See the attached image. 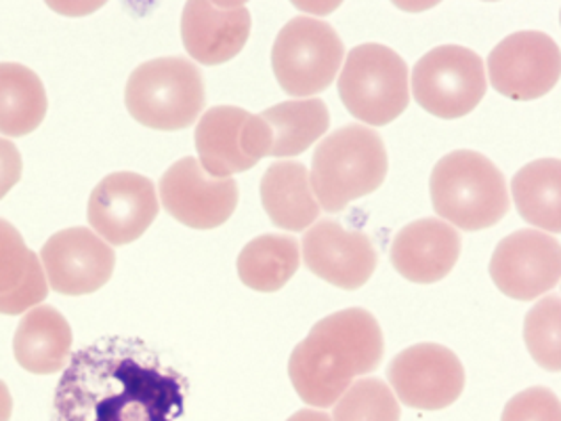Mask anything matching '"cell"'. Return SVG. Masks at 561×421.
Listing matches in <instances>:
<instances>
[{"mask_svg":"<svg viewBox=\"0 0 561 421\" xmlns=\"http://www.w3.org/2000/svg\"><path fill=\"white\" fill-rule=\"evenodd\" d=\"M187 382L139 340L105 338L72 354L51 421H181Z\"/></svg>","mask_w":561,"mask_h":421,"instance_id":"cell-1","label":"cell"},{"mask_svg":"<svg viewBox=\"0 0 561 421\" xmlns=\"http://www.w3.org/2000/svg\"><path fill=\"white\" fill-rule=\"evenodd\" d=\"M381 325L368 310L347 308L322 318L297 343L288 361V377L309 407H332L357 377L383 361Z\"/></svg>","mask_w":561,"mask_h":421,"instance_id":"cell-2","label":"cell"},{"mask_svg":"<svg viewBox=\"0 0 561 421\" xmlns=\"http://www.w3.org/2000/svg\"><path fill=\"white\" fill-rule=\"evenodd\" d=\"M389 158L381 135L366 125H345L320 141L309 184L320 209L336 213L383 185Z\"/></svg>","mask_w":561,"mask_h":421,"instance_id":"cell-3","label":"cell"},{"mask_svg":"<svg viewBox=\"0 0 561 421\" xmlns=\"http://www.w3.org/2000/svg\"><path fill=\"white\" fill-rule=\"evenodd\" d=\"M430 190L442 221L467 232L496 226L511 209L505 175L490 158L473 150L442 158L432 171Z\"/></svg>","mask_w":561,"mask_h":421,"instance_id":"cell-4","label":"cell"},{"mask_svg":"<svg viewBox=\"0 0 561 421\" xmlns=\"http://www.w3.org/2000/svg\"><path fill=\"white\" fill-rule=\"evenodd\" d=\"M125 104L144 127L179 132L192 127L206 104L205 79L185 57H158L128 77Z\"/></svg>","mask_w":561,"mask_h":421,"instance_id":"cell-5","label":"cell"},{"mask_svg":"<svg viewBox=\"0 0 561 421\" xmlns=\"http://www.w3.org/2000/svg\"><path fill=\"white\" fill-rule=\"evenodd\" d=\"M339 95L347 112L370 129L389 125L409 107V66L385 45H357L345 57Z\"/></svg>","mask_w":561,"mask_h":421,"instance_id":"cell-6","label":"cell"},{"mask_svg":"<svg viewBox=\"0 0 561 421\" xmlns=\"http://www.w3.org/2000/svg\"><path fill=\"white\" fill-rule=\"evenodd\" d=\"M345 47L336 30L320 18H295L282 27L272 49V68L288 95L327 91L336 79Z\"/></svg>","mask_w":561,"mask_h":421,"instance_id":"cell-7","label":"cell"},{"mask_svg":"<svg viewBox=\"0 0 561 421\" xmlns=\"http://www.w3.org/2000/svg\"><path fill=\"white\" fill-rule=\"evenodd\" d=\"M416 104L437 118H460L484 100V59L460 45H442L425 53L410 79Z\"/></svg>","mask_w":561,"mask_h":421,"instance_id":"cell-8","label":"cell"},{"mask_svg":"<svg viewBox=\"0 0 561 421\" xmlns=\"http://www.w3.org/2000/svg\"><path fill=\"white\" fill-rule=\"evenodd\" d=\"M196 150L210 178L226 180L233 173L253 169L272 155V129L261 118L236 105H215L206 110L196 125Z\"/></svg>","mask_w":561,"mask_h":421,"instance_id":"cell-9","label":"cell"},{"mask_svg":"<svg viewBox=\"0 0 561 421\" xmlns=\"http://www.w3.org/2000/svg\"><path fill=\"white\" fill-rule=\"evenodd\" d=\"M560 45L536 30L511 34L488 57L490 84L515 102L547 95L560 82Z\"/></svg>","mask_w":561,"mask_h":421,"instance_id":"cell-10","label":"cell"},{"mask_svg":"<svg viewBox=\"0 0 561 421\" xmlns=\"http://www.w3.org/2000/svg\"><path fill=\"white\" fill-rule=\"evenodd\" d=\"M387 379L391 392L410 409L439 411L462 395L465 368L450 348L416 343L391 361Z\"/></svg>","mask_w":561,"mask_h":421,"instance_id":"cell-11","label":"cell"},{"mask_svg":"<svg viewBox=\"0 0 561 421\" xmlns=\"http://www.w3.org/2000/svg\"><path fill=\"white\" fill-rule=\"evenodd\" d=\"M160 210V198L150 178L118 171L103 178L89 198L91 230L110 247H123L144 237Z\"/></svg>","mask_w":561,"mask_h":421,"instance_id":"cell-12","label":"cell"},{"mask_svg":"<svg viewBox=\"0 0 561 421\" xmlns=\"http://www.w3.org/2000/svg\"><path fill=\"white\" fill-rule=\"evenodd\" d=\"M160 205L179 224L194 230H213L224 226L240 201L238 184L226 178H210L198 158L185 157L160 178Z\"/></svg>","mask_w":561,"mask_h":421,"instance_id":"cell-13","label":"cell"},{"mask_svg":"<svg viewBox=\"0 0 561 421\" xmlns=\"http://www.w3.org/2000/svg\"><path fill=\"white\" fill-rule=\"evenodd\" d=\"M490 276L501 293L519 301L556 289L561 278L560 240L540 230L513 232L496 244Z\"/></svg>","mask_w":561,"mask_h":421,"instance_id":"cell-14","label":"cell"},{"mask_svg":"<svg viewBox=\"0 0 561 421\" xmlns=\"http://www.w3.org/2000/svg\"><path fill=\"white\" fill-rule=\"evenodd\" d=\"M49 289L59 295H89L102 289L116 268V253L91 228L55 232L41 249Z\"/></svg>","mask_w":561,"mask_h":421,"instance_id":"cell-15","label":"cell"},{"mask_svg":"<svg viewBox=\"0 0 561 421\" xmlns=\"http://www.w3.org/2000/svg\"><path fill=\"white\" fill-rule=\"evenodd\" d=\"M304 262L318 278L339 289L356 291L375 274L379 253L364 232L324 219L316 221L304 237Z\"/></svg>","mask_w":561,"mask_h":421,"instance_id":"cell-16","label":"cell"},{"mask_svg":"<svg viewBox=\"0 0 561 421\" xmlns=\"http://www.w3.org/2000/svg\"><path fill=\"white\" fill-rule=\"evenodd\" d=\"M251 36V11L242 2H187L181 38L192 59L217 66L233 59Z\"/></svg>","mask_w":561,"mask_h":421,"instance_id":"cell-17","label":"cell"},{"mask_svg":"<svg viewBox=\"0 0 561 421\" xmlns=\"http://www.w3.org/2000/svg\"><path fill=\"white\" fill-rule=\"evenodd\" d=\"M389 255L400 276L432 285L446 278L459 262L460 235L437 217L419 219L396 235Z\"/></svg>","mask_w":561,"mask_h":421,"instance_id":"cell-18","label":"cell"},{"mask_svg":"<svg viewBox=\"0 0 561 421\" xmlns=\"http://www.w3.org/2000/svg\"><path fill=\"white\" fill-rule=\"evenodd\" d=\"M72 327L53 306H36L24 315L15 338V361L27 373L51 375L68 367L72 359Z\"/></svg>","mask_w":561,"mask_h":421,"instance_id":"cell-19","label":"cell"},{"mask_svg":"<svg viewBox=\"0 0 561 421\" xmlns=\"http://www.w3.org/2000/svg\"><path fill=\"white\" fill-rule=\"evenodd\" d=\"M263 209L282 230L301 232L316 224L320 205L309 184L306 164L295 160L274 162L261 178Z\"/></svg>","mask_w":561,"mask_h":421,"instance_id":"cell-20","label":"cell"},{"mask_svg":"<svg viewBox=\"0 0 561 421\" xmlns=\"http://www.w3.org/2000/svg\"><path fill=\"white\" fill-rule=\"evenodd\" d=\"M560 158H540L522 167L511 182L517 213L538 230H561Z\"/></svg>","mask_w":561,"mask_h":421,"instance_id":"cell-21","label":"cell"},{"mask_svg":"<svg viewBox=\"0 0 561 421\" xmlns=\"http://www.w3.org/2000/svg\"><path fill=\"white\" fill-rule=\"evenodd\" d=\"M49 100L43 80L24 64H0V135L24 137L45 121Z\"/></svg>","mask_w":561,"mask_h":421,"instance_id":"cell-22","label":"cell"},{"mask_svg":"<svg viewBox=\"0 0 561 421\" xmlns=\"http://www.w3.org/2000/svg\"><path fill=\"white\" fill-rule=\"evenodd\" d=\"M301 247L284 235L253 238L238 255V276L249 289L259 293L280 291L299 270Z\"/></svg>","mask_w":561,"mask_h":421,"instance_id":"cell-23","label":"cell"},{"mask_svg":"<svg viewBox=\"0 0 561 421\" xmlns=\"http://www.w3.org/2000/svg\"><path fill=\"white\" fill-rule=\"evenodd\" d=\"M261 118L272 129L270 157H297L331 127V112L322 100H295L267 107Z\"/></svg>","mask_w":561,"mask_h":421,"instance_id":"cell-24","label":"cell"},{"mask_svg":"<svg viewBox=\"0 0 561 421\" xmlns=\"http://www.w3.org/2000/svg\"><path fill=\"white\" fill-rule=\"evenodd\" d=\"M332 407V421H400V402L379 377L357 379Z\"/></svg>","mask_w":561,"mask_h":421,"instance_id":"cell-25","label":"cell"},{"mask_svg":"<svg viewBox=\"0 0 561 421\" xmlns=\"http://www.w3.org/2000/svg\"><path fill=\"white\" fill-rule=\"evenodd\" d=\"M561 299L549 295L530 308L524 320V340L540 367L553 373L561 368Z\"/></svg>","mask_w":561,"mask_h":421,"instance_id":"cell-26","label":"cell"},{"mask_svg":"<svg viewBox=\"0 0 561 421\" xmlns=\"http://www.w3.org/2000/svg\"><path fill=\"white\" fill-rule=\"evenodd\" d=\"M36 253L27 249L20 230L0 217V295H9L26 281Z\"/></svg>","mask_w":561,"mask_h":421,"instance_id":"cell-27","label":"cell"},{"mask_svg":"<svg viewBox=\"0 0 561 421\" xmlns=\"http://www.w3.org/2000/svg\"><path fill=\"white\" fill-rule=\"evenodd\" d=\"M501 421H561L560 396L549 388H528L513 396Z\"/></svg>","mask_w":561,"mask_h":421,"instance_id":"cell-28","label":"cell"},{"mask_svg":"<svg viewBox=\"0 0 561 421\" xmlns=\"http://www.w3.org/2000/svg\"><path fill=\"white\" fill-rule=\"evenodd\" d=\"M49 295V283L43 270V263L38 260L32 262L26 281L9 295H0V315L18 316L26 315L32 308L41 306Z\"/></svg>","mask_w":561,"mask_h":421,"instance_id":"cell-29","label":"cell"},{"mask_svg":"<svg viewBox=\"0 0 561 421\" xmlns=\"http://www.w3.org/2000/svg\"><path fill=\"white\" fill-rule=\"evenodd\" d=\"M22 169L24 162L18 146L11 139L0 137V201L22 180Z\"/></svg>","mask_w":561,"mask_h":421,"instance_id":"cell-30","label":"cell"},{"mask_svg":"<svg viewBox=\"0 0 561 421\" xmlns=\"http://www.w3.org/2000/svg\"><path fill=\"white\" fill-rule=\"evenodd\" d=\"M13 416V396L9 386L0 379V421H9Z\"/></svg>","mask_w":561,"mask_h":421,"instance_id":"cell-31","label":"cell"},{"mask_svg":"<svg viewBox=\"0 0 561 421\" xmlns=\"http://www.w3.org/2000/svg\"><path fill=\"white\" fill-rule=\"evenodd\" d=\"M286 421H332L329 413H324L322 409H301L295 416H290Z\"/></svg>","mask_w":561,"mask_h":421,"instance_id":"cell-32","label":"cell"}]
</instances>
